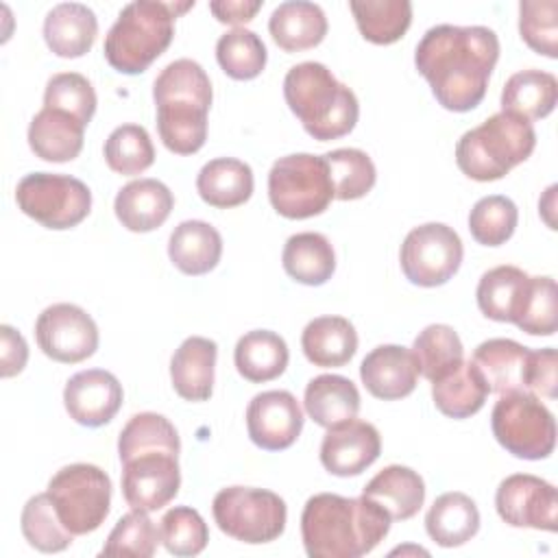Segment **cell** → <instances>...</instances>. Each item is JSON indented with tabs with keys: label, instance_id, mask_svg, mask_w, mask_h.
<instances>
[{
	"label": "cell",
	"instance_id": "19",
	"mask_svg": "<svg viewBox=\"0 0 558 558\" xmlns=\"http://www.w3.org/2000/svg\"><path fill=\"white\" fill-rule=\"evenodd\" d=\"M360 379L366 390L381 401H397L416 388L418 368L410 349L379 344L360 364Z\"/></svg>",
	"mask_w": 558,
	"mask_h": 558
},
{
	"label": "cell",
	"instance_id": "11",
	"mask_svg": "<svg viewBox=\"0 0 558 558\" xmlns=\"http://www.w3.org/2000/svg\"><path fill=\"white\" fill-rule=\"evenodd\" d=\"M462 240L442 222H425L414 227L399 251L405 279L421 288L447 283L462 264Z\"/></svg>",
	"mask_w": 558,
	"mask_h": 558
},
{
	"label": "cell",
	"instance_id": "10",
	"mask_svg": "<svg viewBox=\"0 0 558 558\" xmlns=\"http://www.w3.org/2000/svg\"><path fill=\"white\" fill-rule=\"evenodd\" d=\"M17 207L46 229H72L92 209L89 187L70 174L31 172L15 187Z\"/></svg>",
	"mask_w": 558,
	"mask_h": 558
},
{
	"label": "cell",
	"instance_id": "47",
	"mask_svg": "<svg viewBox=\"0 0 558 558\" xmlns=\"http://www.w3.org/2000/svg\"><path fill=\"white\" fill-rule=\"evenodd\" d=\"M521 39L538 54L558 57V2L556 0H523L519 4Z\"/></svg>",
	"mask_w": 558,
	"mask_h": 558
},
{
	"label": "cell",
	"instance_id": "22",
	"mask_svg": "<svg viewBox=\"0 0 558 558\" xmlns=\"http://www.w3.org/2000/svg\"><path fill=\"white\" fill-rule=\"evenodd\" d=\"M530 349L510 338H490L475 347L471 364L482 375L488 392L506 395L525 390Z\"/></svg>",
	"mask_w": 558,
	"mask_h": 558
},
{
	"label": "cell",
	"instance_id": "1",
	"mask_svg": "<svg viewBox=\"0 0 558 558\" xmlns=\"http://www.w3.org/2000/svg\"><path fill=\"white\" fill-rule=\"evenodd\" d=\"M499 59V37L488 26H432L414 50V65L449 111L475 109Z\"/></svg>",
	"mask_w": 558,
	"mask_h": 558
},
{
	"label": "cell",
	"instance_id": "38",
	"mask_svg": "<svg viewBox=\"0 0 558 558\" xmlns=\"http://www.w3.org/2000/svg\"><path fill=\"white\" fill-rule=\"evenodd\" d=\"M410 351L418 373L429 381L447 377L464 362L460 336L453 331V327L442 323L427 325L423 331H418Z\"/></svg>",
	"mask_w": 558,
	"mask_h": 558
},
{
	"label": "cell",
	"instance_id": "46",
	"mask_svg": "<svg viewBox=\"0 0 558 558\" xmlns=\"http://www.w3.org/2000/svg\"><path fill=\"white\" fill-rule=\"evenodd\" d=\"M161 541L159 530L150 521L148 512L131 510L120 517L113 530L107 536L102 547V556H137L150 558L157 551V543Z\"/></svg>",
	"mask_w": 558,
	"mask_h": 558
},
{
	"label": "cell",
	"instance_id": "27",
	"mask_svg": "<svg viewBox=\"0 0 558 558\" xmlns=\"http://www.w3.org/2000/svg\"><path fill=\"white\" fill-rule=\"evenodd\" d=\"M362 495L379 504L392 521H405L421 510L425 501V482L414 469L390 464L364 486Z\"/></svg>",
	"mask_w": 558,
	"mask_h": 558
},
{
	"label": "cell",
	"instance_id": "40",
	"mask_svg": "<svg viewBox=\"0 0 558 558\" xmlns=\"http://www.w3.org/2000/svg\"><path fill=\"white\" fill-rule=\"evenodd\" d=\"M153 449H166V451L179 453L181 451L179 434L163 414L140 412L131 416L120 432V438H118L120 462Z\"/></svg>",
	"mask_w": 558,
	"mask_h": 558
},
{
	"label": "cell",
	"instance_id": "14",
	"mask_svg": "<svg viewBox=\"0 0 558 558\" xmlns=\"http://www.w3.org/2000/svg\"><path fill=\"white\" fill-rule=\"evenodd\" d=\"M497 514L512 527H534L556 532L558 493L554 484L530 475L514 473L501 480L495 493Z\"/></svg>",
	"mask_w": 558,
	"mask_h": 558
},
{
	"label": "cell",
	"instance_id": "6",
	"mask_svg": "<svg viewBox=\"0 0 558 558\" xmlns=\"http://www.w3.org/2000/svg\"><path fill=\"white\" fill-rule=\"evenodd\" d=\"M272 209L290 220L323 214L333 201V183L323 155L294 153L279 157L268 172Z\"/></svg>",
	"mask_w": 558,
	"mask_h": 558
},
{
	"label": "cell",
	"instance_id": "23",
	"mask_svg": "<svg viewBox=\"0 0 558 558\" xmlns=\"http://www.w3.org/2000/svg\"><path fill=\"white\" fill-rule=\"evenodd\" d=\"M85 124L61 109L44 107L28 124V146L44 161H72L83 150Z\"/></svg>",
	"mask_w": 558,
	"mask_h": 558
},
{
	"label": "cell",
	"instance_id": "28",
	"mask_svg": "<svg viewBox=\"0 0 558 558\" xmlns=\"http://www.w3.org/2000/svg\"><path fill=\"white\" fill-rule=\"evenodd\" d=\"M301 349L314 366H344L357 351V331L342 316H318L305 325Z\"/></svg>",
	"mask_w": 558,
	"mask_h": 558
},
{
	"label": "cell",
	"instance_id": "33",
	"mask_svg": "<svg viewBox=\"0 0 558 558\" xmlns=\"http://www.w3.org/2000/svg\"><path fill=\"white\" fill-rule=\"evenodd\" d=\"M530 283V275L517 266H495L477 283L480 312L497 323H514Z\"/></svg>",
	"mask_w": 558,
	"mask_h": 558
},
{
	"label": "cell",
	"instance_id": "16",
	"mask_svg": "<svg viewBox=\"0 0 558 558\" xmlns=\"http://www.w3.org/2000/svg\"><path fill=\"white\" fill-rule=\"evenodd\" d=\"M381 451V436L373 423L349 418L333 427L320 442V464L338 477H351L366 471Z\"/></svg>",
	"mask_w": 558,
	"mask_h": 558
},
{
	"label": "cell",
	"instance_id": "24",
	"mask_svg": "<svg viewBox=\"0 0 558 558\" xmlns=\"http://www.w3.org/2000/svg\"><path fill=\"white\" fill-rule=\"evenodd\" d=\"M96 13L81 2H61L44 20V39L48 48L63 59L83 57L96 41Z\"/></svg>",
	"mask_w": 558,
	"mask_h": 558
},
{
	"label": "cell",
	"instance_id": "18",
	"mask_svg": "<svg viewBox=\"0 0 558 558\" xmlns=\"http://www.w3.org/2000/svg\"><path fill=\"white\" fill-rule=\"evenodd\" d=\"M157 131L163 146L174 155H194L207 140V113L211 102L194 96L155 98Z\"/></svg>",
	"mask_w": 558,
	"mask_h": 558
},
{
	"label": "cell",
	"instance_id": "44",
	"mask_svg": "<svg viewBox=\"0 0 558 558\" xmlns=\"http://www.w3.org/2000/svg\"><path fill=\"white\" fill-rule=\"evenodd\" d=\"M519 222L517 205L501 194L480 198L469 214V231L484 246L506 244Z\"/></svg>",
	"mask_w": 558,
	"mask_h": 558
},
{
	"label": "cell",
	"instance_id": "30",
	"mask_svg": "<svg viewBox=\"0 0 558 558\" xmlns=\"http://www.w3.org/2000/svg\"><path fill=\"white\" fill-rule=\"evenodd\" d=\"M253 185L251 166L233 157L207 161L196 177L198 196L218 209H231L246 203L253 194Z\"/></svg>",
	"mask_w": 558,
	"mask_h": 558
},
{
	"label": "cell",
	"instance_id": "37",
	"mask_svg": "<svg viewBox=\"0 0 558 558\" xmlns=\"http://www.w3.org/2000/svg\"><path fill=\"white\" fill-rule=\"evenodd\" d=\"M349 9L362 37L377 46L399 41L412 22L410 0H351Z\"/></svg>",
	"mask_w": 558,
	"mask_h": 558
},
{
	"label": "cell",
	"instance_id": "51",
	"mask_svg": "<svg viewBox=\"0 0 558 558\" xmlns=\"http://www.w3.org/2000/svg\"><path fill=\"white\" fill-rule=\"evenodd\" d=\"M0 375L13 377L17 375L28 360V347L20 331H15L11 325L0 327Z\"/></svg>",
	"mask_w": 558,
	"mask_h": 558
},
{
	"label": "cell",
	"instance_id": "35",
	"mask_svg": "<svg viewBox=\"0 0 558 558\" xmlns=\"http://www.w3.org/2000/svg\"><path fill=\"white\" fill-rule=\"evenodd\" d=\"M281 264L294 281L303 286H323L336 270V253L323 233L303 231L286 240Z\"/></svg>",
	"mask_w": 558,
	"mask_h": 558
},
{
	"label": "cell",
	"instance_id": "3",
	"mask_svg": "<svg viewBox=\"0 0 558 558\" xmlns=\"http://www.w3.org/2000/svg\"><path fill=\"white\" fill-rule=\"evenodd\" d=\"M283 96L303 129L318 142L338 140L357 124L360 105L353 89L318 61L292 65L283 78Z\"/></svg>",
	"mask_w": 558,
	"mask_h": 558
},
{
	"label": "cell",
	"instance_id": "15",
	"mask_svg": "<svg viewBox=\"0 0 558 558\" xmlns=\"http://www.w3.org/2000/svg\"><path fill=\"white\" fill-rule=\"evenodd\" d=\"M303 421V410L288 390L259 392L246 408L248 438L266 451H281L294 445Z\"/></svg>",
	"mask_w": 558,
	"mask_h": 558
},
{
	"label": "cell",
	"instance_id": "7",
	"mask_svg": "<svg viewBox=\"0 0 558 558\" xmlns=\"http://www.w3.org/2000/svg\"><path fill=\"white\" fill-rule=\"evenodd\" d=\"M490 427L497 442L523 460H543L556 447L554 414L541 403V397L527 390L499 395L490 412Z\"/></svg>",
	"mask_w": 558,
	"mask_h": 558
},
{
	"label": "cell",
	"instance_id": "45",
	"mask_svg": "<svg viewBox=\"0 0 558 558\" xmlns=\"http://www.w3.org/2000/svg\"><path fill=\"white\" fill-rule=\"evenodd\" d=\"M163 547L174 556H196L207 547L209 530L198 510L190 506L170 508L159 521Z\"/></svg>",
	"mask_w": 558,
	"mask_h": 558
},
{
	"label": "cell",
	"instance_id": "39",
	"mask_svg": "<svg viewBox=\"0 0 558 558\" xmlns=\"http://www.w3.org/2000/svg\"><path fill=\"white\" fill-rule=\"evenodd\" d=\"M20 527L28 545L44 554L63 551L74 541V534L61 523L48 493H39L24 504Z\"/></svg>",
	"mask_w": 558,
	"mask_h": 558
},
{
	"label": "cell",
	"instance_id": "50",
	"mask_svg": "<svg viewBox=\"0 0 558 558\" xmlns=\"http://www.w3.org/2000/svg\"><path fill=\"white\" fill-rule=\"evenodd\" d=\"M556 351L551 347L530 351L527 371H525V390L545 397L556 399L558 395V377H556Z\"/></svg>",
	"mask_w": 558,
	"mask_h": 558
},
{
	"label": "cell",
	"instance_id": "17",
	"mask_svg": "<svg viewBox=\"0 0 558 558\" xmlns=\"http://www.w3.org/2000/svg\"><path fill=\"white\" fill-rule=\"evenodd\" d=\"M124 392L118 377L102 368H87L72 375L63 388V405L78 425L100 427L109 423L120 405Z\"/></svg>",
	"mask_w": 558,
	"mask_h": 558
},
{
	"label": "cell",
	"instance_id": "36",
	"mask_svg": "<svg viewBox=\"0 0 558 558\" xmlns=\"http://www.w3.org/2000/svg\"><path fill=\"white\" fill-rule=\"evenodd\" d=\"M488 397V388L475 366L462 362L447 377L432 381L434 405L449 418H469L477 414Z\"/></svg>",
	"mask_w": 558,
	"mask_h": 558
},
{
	"label": "cell",
	"instance_id": "20",
	"mask_svg": "<svg viewBox=\"0 0 558 558\" xmlns=\"http://www.w3.org/2000/svg\"><path fill=\"white\" fill-rule=\"evenodd\" d=\"M174 207L170 187L157 179H135L126 183L113 201L116 218L133 233H148L161 227Z\"/></svg>",
	"mask_w": 558,
	"mask_h": 558
},
{
	"label": "cell",
	"instance_id": "12",
	"mask_svg": "<svg viewBox=\"0 0 558 558\" xmlns=\"http://www.w3.org/2000/svg\"><path fill=\"white\" fill-rule=\"evenodd\" d=\"M181 486L179 453L142 451L122 462V495L131 510L155 512L168 506Z\"/></svg>",
	"mask_w": 558,
	"mask_h": 558
},
{
	"label": "cell",
	"instance_id": "32",
	"mask_svg": "<svg viewBox=\"0 0 558 558\" xmlns=\"http://www.w3.org/2000/svg\"><path fill=\"white\" fill-rule=\"evenodd\" d=\"M303 405L316 425L333 427L357 416L360 392L349 377L318 375L305 386Z\"/></svg>",
	"mask_w": 558,
	"mask_h": 558
},
{
	"label": "cell",
	"instance_id": "49",
	"mask_svg": "<svg viewBox=\"0 0 558 558\" xmlns=\"http://www.w3.org/2000/svg\"><path fill=\"white\" fill-rule=\"evenodd\" d=\"M556 294V281L551 277H530L514 325L530 336H554Z\"/></svg>",
	"mask_w": 558,
	"mask_h": 558
},
{
	"label": "cell",
	"instance_id": "52",
	"mask_svg": "<svg viewBox=\"0 0 558 558\" xmlns=\"http://www.w3.org/2000/svg\"><path fill=\"white\" fill-rule=\"evenodd\" d=\"M262 0H214L209 2V11L222 24H246L262 9Z\"/></svg>",
	"mask_w": 558,
	"mask_h": 558
},
{
	"label": "cell",
	"instance_id": "26",
	"mask_svg": "<svg viewBox=\"0 0 558 558\" xmlns=\"http://www.w3.org/2000/svg\"><path fill=\"white\" fill-rule=\"evenodd\" d=\"M222 255V238L205 220H183L168 240V257L183 275H207Z\"/></svg>",
	"mask_w": 558,
	"mask_h": 558
},
{
	"label": "cell",
	"instance_id": "4",
	"mask_svg": "<svg viewBox=\"0 0 558 558\" xmlns=\"http://www.w3.org/2000/svg\"><path fill=\"white\" fill-rule=\"evenodd\" d=\"M194 2H129L105 37V59L122 74H140L166 52L174 37L177 15Z\"/></svg>",
	"mask_w": 558,
	"mask_h": 558
},
{
	"label": "cell",
	"instance_id": "42",
	"mask_svg": "<svg viewBox=\"0 0 558 558\" xmlns=\"http://www.w3.org/2000/svg\"><path fill=\"white\" fill-rule=\"evenodd\" d=\"M216 59L222 72L235 81H251L266 68V46L248 28H233L220 35L216 44Z\"/></svg>",
	"mask_w": 558,
	"mask_h": 558
},
{
	"label": "cell",
	"instance_id": "8",
	"mask_svg": "<svg viewBox=\"0 0 558 558\" xmlns=\"http://www.w3.org/2000/svg\"><path fill=\"white\" fill-rule=\"evenodd\" d=\"M54 504L61 523L74 534L83 536L98 530L111 508L109 475L87 462H76L59 469L46 490Z\"/></svg>",
	"mask_w": 558,
	"mask_h": 558
},
{
	"label": "cell",
	"instance_id": "48",
	"mask_svg": "<svg viewBox=\"0 0 558 558\" xmlns=\"http://www.w3.org/2000/svg\"><path fill=\"white\" fill-rule=\"evenodd\" d=\"M44 107L61 109L87 126L96 113V92L83 74L59 72L46 83Z\"/></svg>",
	"mask_w": 558,
	"mask_h": 558
},
{
	"label": "cell",
	"instance_id": "13",
	"mask_svg": "<svg viewBox=\"0 0 558 558\" xmlns=\"http://www.w3.org/2000/svg\"><path fill=\"white\" fill-rule=\"evenodd\" d=\"M35 338L50 360L63 364L83 362L98 349V327L94 318L74 303L46 307L37 316Z\"/></svg>",
	"mask_w": 558,
	"mask_h": 558
},
{
	"label": "cell",
	"instance_id": "31",
	"mask_svg": "<svg viewBox=\"0 0 558 558\" xmlns=\"http://www.w3.org/2000/svg\"><path fill=\"white\" fill-rule=\"evenodd\" d=\"M558 102V81L536 68L512 74L501 89V111L527 122L547 118Z\"/></svg>",
	"mask_w": 558,
	"mask_h": 558
},
{
	"label": "cell",
	"instance_id": "9",
	"mask_svg": "<svg viewBox=\"0 0 558 558\" xmlns=\"http://www.w3.org/2000/svg\"><path fill=\"white\" fill-rule=\"evenodd\" d=\"M214 521L227 536L262 545L279 538L286 530V501L266 488L227 486L211 501Z\"/></svg>",
	"mask_w": 558,
	"mask_h": 558
},
{
	"label": "cell",
	"instance_id": "5",
	"mask_svg": "<svg viewBox=\"0 0 558 558\" xmlns=\"http://www.w3.org/2000/svg\"><path fill=\"white\" fill-rule=\"evenodd\" d=\"M534 146L536 131L532 122L499 111L462 133L456 144V163L473 181H497L523 163Z\"/></svg>",
	"mask_w": 558,
	"mask_h": 558
},
{
	"label": "cell",
	"instance_id": "21",
	"mask_svg": "<svg viewBox=\"0 0 558 558\" xmlns=\"http://www.w3.org/2000/svg\"><path fill=\"white\" fill-rule=\"evenodd\" d=\"M218 344L203 336L185 338L170 360V379L185 401H207L214 390Z\"/></svg>",
	"mask_w": 558,
	"mask_h": 558
},
{
	"label": "cell",
	"instance_id": "41",
	"mask_svg": "<svg viewBox=\"0 0 558 558\" xmlns=\"http://www.w3.org/2000/svg\"><path fill=\"white\" fill-rule=\"evenodd\" d=\"M329 166V177L333 183V198L355 201L366 196L375 181L377 170L373 159L360 148H336L323 155Z\"/></svg>",
	"mask_w": 558,
	"mask_h": 558
},
{
	"label": "cell",
	"instance_id": "25",
	"mask_svg": "<svg viewBox=\"0 0 558 558\" xmlns=\"http://www.w3.org/2000/svg\"><path fill=\"white\" fill-rule=\"evenodd\" d=\"M268 31L281 50L301 52L325 39L327 17L316 2L288 0L270 13Z\"/></svg>",
	"mask_w": 558,
	"mask_h": 558
},
{
	"label": "cell",
	"instance_id": "29",
	"mask_svg": "<svg viewBox=\"0 0 558 558\" xmlns=\"http://www.w3.org/2000/svg\"><path fill=\"white\" fill-rule=\"evenodd\" d=\"M425 530L436 545L460 547L477 534L480 510L464 493H442L425 514Z\"/></svg>",
	"mask_w": 558,
	"mask_h": 558
},
{
	"label": "cell",
	"instance_id": "2",
	"mask_svg": "<svg viewBox=\"0 0 558 558\" xmlns=\"http://www.w3.org/2000/svg\"><path fill=\"white\" fill-rule=\"evenodd\" d=\"M392 519L368 497L318 493L301 512V536L310 558H360L388 534Z\"/></svg>",
	"mask_w": 558,
	"mask_h": 558
},
{
	"label": "cell",
	"instance_id": "43",
	"mask_svg": "<svg viewBox=\"0 0 558 558\" xmlns=\"http://www.w3.org/2000/svg\"><path fill=\"white\" fill-rule=\"evenodd\" d=\"M105 161L122 177L142 174L155 161V148L148 131L140 124L116 126L105 142Z\"/></svg>",
	"mask_w": 558,
	"mask_h": 558
},
{
	"label": "cell",
	"instance_id": "34",
	"mask_svg": "<svg viewBox=\"0 0 558 558\" xmlns=\"http://www.w3.org/2000/svg\"><path fill=\"white\" fill-rule=\"evenodd\" d=\"M290 353L286 340L268 329H253L244 333L233 351L238 373L253 384L277 379L288 366Z\"/></svg>",
	"mask_w": 558,
	"mask_h": 558
}]
</instances>
